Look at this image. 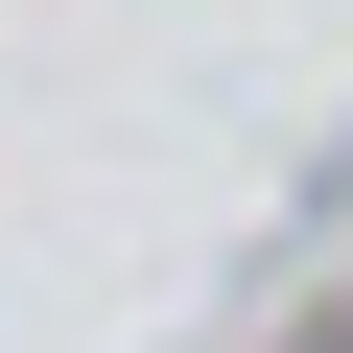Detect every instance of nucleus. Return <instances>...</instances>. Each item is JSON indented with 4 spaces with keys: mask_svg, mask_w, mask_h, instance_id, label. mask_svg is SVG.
Instances as JSON below:
<instances>
[{
    "mask_svg": "<svg viewBox=\"0 0 353 353\" xmlns=\"http://www.w3.org/2000/svg\"><path fill=\"white\" fill-rule=\"evenodd\" d=\"M330 353H353V330H330Z\"/></svg>",
    "mask_w": 353,
    "mask_h": 353,
    "instance_id": "nucleus-1",
    "label": "nucleus"
}]
</instances>
